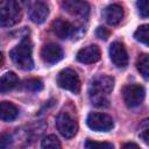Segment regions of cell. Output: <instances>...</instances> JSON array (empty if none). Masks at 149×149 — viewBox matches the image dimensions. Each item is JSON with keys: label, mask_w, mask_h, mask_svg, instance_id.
<instances>
[{"label": "cell", "mask_w": 149, "mask_h": 149, "mask_svg": "<svg viewBox=\"0 0 149 149\" xmlns=\"http://www.w3.org/2000/svg\"><path fill=\"white\" fill-rule=\"evenodd\" d=\"M104 16H105V20L107 21V23H109L112 26L118 24L123 17V9L118 3L109 5V6H107L105 8Z\"/></svg>", "instance_id": "14"}, {"label": "cell", "mask_w": 149, "mask_h": 149, "mask_svg": "<svg viewBox=\"0 0 149 149\" xmlns=\"http://www.w3.org/2000/svg\"><path fill=\"white\" fill-rule=\"evenodd\" d=\"M122 95L128 107H136L142 104L144 99V88L140 84H130L123 87Z\"/></svg>", "instance_id": "7"}, {"label": "cell", "mask_w": 149, "mask_h": 149, "mask_svg": "<svg viewBox=\"0 0 149 149\" xmlns=\"http://www.w3.org/2000/svg\"><path fill=\"white\" fill-rule=\"evenodd\" d=\"M41 57L45 63L54 64L62 59L63 50L61 49L59 45H57L55 43H48V44L43 45V48L41 50Z\"/></svg>", "instance_id": "10"}, {"label": "cell", "mask_w": 149, "mask_h": 149, "mask_svg": "<svg viewBox=\"0 0 149 149\" xmlns=\"http://www.w3.org/2000/svg\"><path fill=\"white\" fill-rule=\"evenodd\" d=\"M24 88L29 91H41L43 88V83L40 79H29L24 83Z\"/></svg>", "instance_id": "22"}, {"label": "cell", "mask_w": 149, "mask_h": 149, "mask_svg": "<svg viewBox=\"0 0 149 149\" xmlns=\"http://www.w3.org/2000/svg\"><path fill=\"white\" fill-rule=\"evenodd\" d=\"M134 37L136 41L149 45V24H142L140 26L135 33H134Z\"/></svg>", "instance_id": "18"}, {"label": "cell", "mask_w": 149, "mask_h": 149, "mask_svg": "<svg viewBox=\"0 0 149 149\" xmlns=\"http://www.w3.org/2000/svg\"><path fill=\"white\" fill-rule=\"evenodd\" d=\"M48 15H49L48 6L42 1L34 2L29 8V17L35 23L44 22L45 19L48 17Z\"/></svg>", "instance_id": "13"}, {"label": "cell", "mask_w": 149, "mask_h": 149, "mask_svg": "<svg viewBox=\"0 0 149 149\" xmlns=\"http://www.w3.org/2000/svg\"><path fill=\"white\" fill-rule=\"evenodd\" d=\"M109 57L116 68H126L128 64V54L125 45L120 42H113L109 47Z\"/></svg>", "instance_id": "8"}, {"label": "cell", "mask_w": 149, "mask_h": 149, "mask_svg": "<svg viewBox=\"0 0 149 149\" xmlns=\"http://www.w3.org/2000/svg\"><path fill=\"white\" fill-rule=\"evenodd\" d=\"M136 68L143 78L149 79V55H141L136 62Z\"/></svg>", "instance_id": "17"}, {"label": "cell", "mask_w": 149, "mask_h": 149, "mask_svg": "<svg viewBox=\"0 0 149 149\" xmlns=\"http://www.w3.org/2000/svg\"><path fill=\"white\" fill-rule=\"evenodd\" d=\"M139 136L143 142L149 143V119H146L141 122L139 128Z\"/></svg>", "instance_id": "21"}, {"label": "cell", "mask_w": 149, "mask_h": 149, "mask_svg": "<svg viewBox=\"0 0 149 149\" xmlns=\"http://www.w3.org/2000/svg\"><path fill=\"white\" fill-rule=\"evenodd\" d=\"M114 86V79L109 76H97L92 79L88 86V95L92 104L97 107H107L109 99L108 95Z\"/></svg>", "instance_id": "1"}, {"label": "cell", "mask_w": 149, "mask_h": 149, "mask_svg": "<svg viewBox=\"0 0 149 149\" xmlns=\"http://www.w3.org/2000/svg\"><path fill=\"white\" fill-rule=\"evenodd\" d=\"M95 35H97V37H99L101 40H107L109 36V31L105 27H98L95 30Z\"/></svg>", "instance_id": "25"}, {"label": "cell", "mask_w": 149, "mask_h": 149, "mask_svg": "<svg viewBox=\"0 0 149 149\" xmlns=\"http://www.w3.org/2000/svg\"><path fill=\"white\" fill-rule=\"evenodd\" d=\"M42 149H62V144L56 135H48L42 140Z\"/></svg>", "instance_id": "19"}, {"label": "cell", "mask_w": 149, "mask_h": 149, "mask_svg": "<svg viewBox=\"0 0 149 149\" xmlns=\"http://www.w3.org/2000/svg\"><path fill=\"white\" fill-rule=\"evenodd\" d=\"M19 114L17 107L8 101H2L0 104V116L2 121H12Z\"/></svg>", "instance_id": "15"}, {"label": "cell", "mask_w": 149, "mask_h": 149, "mask_svg": "<svg viewBox=\"0 0 149 149\" xmlns=\"http://www.w3.org/2000/svg\"><path fill=\"white\" fill-rule=\"evenodd\" d=\"M62 6L64 10H66L69 14L78 17H85L87 16L90 12V6L85 1L79 0H65L62 2Z\"/></svg>", "instance_id": "9"}, {"label": "cell", "mask_w": 149, "mask_h": 149, "mask_svg": "<svg viewBox=\"0 0 149 149\" xmlns=\"http://www.w3.org/2000/svg\"><path fill=\"white\" fill-rule=\"evenodd\" d=\"M77 59L80 63H85V64L95 63L100 59V49L95 44L87 45V47H85L78 51Z\"/></svg>", "instance_id": "11"}, {"label": "cell", "mask_w": 149, "mask_h": 149, "mask_svg": "<svg viewBox=\"0 0 149 149\" xmlns=\"http://www.w3.org/2000/svg\"><path fill=\"white\" fill-rule=\"evenodd\" d=\"M57 84L62 88L68 90L74 94L79 93L80 91V79L78 74L71 69H64L58 73Z\"/></svg>", "instance_id": "4"}, {"label": "cell", "mask_w": 149, "mask_h": 149, "mask_svg": "<svg viewBox=\"0 0 149 149\" xmlns=\"http://www.w3.org/2000/svg\"><path fill=\"white\" fill-rule=\"evenodd\" d=\"M56 127L58 132L65 137L71 139L76 135L78 130V125L74 119L66 112H61L56 118Z\"/></svg>", "instance_id": "5"}, {"label": "cell", "mask_w": 149, "mask_h": 149, "mask_svg": "<svg viewBox=\"0 0 149 149\" xmlns=\"http://www.w3.org/2000/svg\"><path fill=\"white\" fill-rule=\"evenodd\" d=\"M31 54H33L31 42L28 37H26L15 48L10 50L9 56L17 68L22 70H30L34 66Z\"/></svg>", "instance_id": "2"}, {"label": "cell", "mask_w": 149, "mask_h": 149, "mask_svg": "<svg viewBox=\"0 0 149 149\" xmlns=\"http://www.w3.org/2000/svg\"><path fill=\"white\" fill-rule=\"evenodd\" d=\"M21 20V7L19 2L6 0L0 2V24L2 27H10Z\"/></svg>", "instance_id": "3"}, {"label": "cell", "mask_w": 149, "mask_h": 149, "mask_svg": "<svg viewBox=\"0 0 149 149\" xmlns=\"http://www.w3.org/2000/svg\"><path fill=\"white\" fill-rule=\"evenodd\" d=\"M122 149H140V147L134 142H128L122 146Z\"/></svg>", "instance_id": "26"}, {"label": "cell", "mask_w": 149, "mask_h": 149, "mask_svg": "<svg viewBox=\"0 0 149 149\" xmlns=\"http://www.w3.org/2000/svg\"><path fill=\"white\" fill-rule=\"evenodd\" d=\"M12 144V137L9 134H2L0 137V148L1 149H9Z\"/></svg>", "instance_id": "24"}, {"label": "cell", "mask_w": 149, "mask_h": 149, "mask_svg": "<svg viewBox=\"0 0 149 149\" xmlns=\"http://www.w3.org/2000/svg\"><path fill=\"white\" fill-rule=\"evenodd\" d=\"M19 83L17 76L14 72H6L0 79V91L2 93L13 90Z\"/></svg>", "instance_id": "16"}, {"label": "cell", "mask_w": 149, "mask_h": 149, "mask_svg": "<svg viewBox=\"0 0 149 149\" xmlns=\"http://www.w3.org/2000/svg\"><path fill=\"white\" fill-rule=\"evenodd\" d=\"M136 5H137L139 12H140V15L142 17H148L149 16V1L141 0V1H137Z\"/></svg>", "instance_id": "23"}, {"label": "cell", "mask_w": 149, "mask_h": 149, "mask_svg": "<svg viewBox=\"0 0 149 149\" xmlns=\"http://www.w3.org/2000/svg\"><path fill=\"white\" fill-rule=\"evenodd\" d=\"M52 31L56 36L59 38H69L73 35L74 33V27L66 20L63 19H57L52 22Z\"/></svg>", "instance_id": "12"}, {"label": "cell", "mask_w": 149, "mask_h": 149, "mask_svg": "<svg viewBox=\"0 0 149 149\" xmlns=\"http://www.w3.org/2000/svg\"><path fill=\"white\" fill-rule=\"evenodd\" d=\"M87 126L95 132H108L113 128V119L105 113H90L86 119Z\"/></svg>", "instance_id": "6"}, {"label": "cell", "mask_w": 149, "mask_h": 149, "mask_svg": "<svg viewBox=\"0 0 149 149\" xmlns=\"http://www.w3.org/2000/svg\"><path fill=\"white\" fill-rule=\"evenodd\" d=\"M85 149H114V147L109 142H98L93 140H86Z\"/></svg>", "instance_id": "20"}]
</instances>
